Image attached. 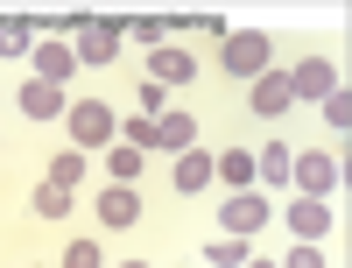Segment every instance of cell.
Instances as JSON below:
<instances>
[{
  "instance_id": "cell-1",
  "label": "cell",
  "mask_w": 352,
  "mask_h": 268,
  "mask_svg": "<svg viewBox=\"0 0 352 268\" xmlns=\"http://www.w3.org/2000/svg\"><path fill=\"white\" fill-rule=\"evenodd\" d=\"M64 134H71V148H113V134H120V113H113L106 99H71L64 106Z\"/></svg>"
},
{
  "instance_id": "cell-2",
  "label": "cell",
  "mask_w": 352,
  "mask_h": 268,
  "mask_svg": "<svg viewBox=\"0 0 352 268\" xmlns=\"http://www.w3.org/2000/svg\"><path fill=\"white\" fill-rule=\"evenodd\" d=\"M289 184H296V198H331V191L345 184V156L296 148V156H289Z\"/></svg>"
},
{
  "instance_id": "cell-3",
  "label": "cell",
  "mask_w": 352,
  "mask_h": 268,
  "mask_svg": "<svg viewBox=\"0 0 352 268\" xmlns=\"http://www.w3.org/2000/svg\"><path fill=\"white\" fill-rule=\"evenodd\" d=\"M219 64H226V78H247V85H254L261 71L275 64V43L261 36V28H240V36H226V43H219Z\"/></svg>"
},
{
  "instance_id": "cell-4",
  "label": "cell",
  "mask_w": 352,
  "mask_h": 268,
  "mask_svg": "<svg viewBox=\"0 0 352 268\" xmlns=\"http://www.w3.org/2000/svg\"><path fill=\"white\" fill-rule=\"evenodd\" d=\"M247 106H254V121H282V113L296 106V92H289V71L268 64V71L254 78V99H247Z\"/></svg>"
},
{
  "instance_id": "cell-5",
  "label": "cell",
  "mask_w": 352,
  "mask_h": 268,
  "mask_svg": "<svg viewBox=\"0 0 352 268\" xmlns=\"http://www.w3.org/2000/svg\"><path fill=\"white\" fill-rule=\"evenodd\" d=\"M190 78H197V56H190L184 43L148 50V85H162V92H169V85H190Z\"/></svg>"
},
{
  "instance_id": "cell-6",
  "label": "cell",
  "mask_w": 352,
  "mask_h": 268,
  "mask_svg": "<svg viewBox=\"0 0 352 268\" xmlns=\"http://www.w3.org/2000/svg\"><path fill=\"white\" fill-rule=\"evenodd\" d=\"M261 226H268V198H261V191H232L226 198V233H232V240H254Z\"/></svg>"
},
{
  "instance_id": "cell-7",
  "label": "cell",
  "mask_w": 352,
  "mask_h": 268,
  "mask_svg": "<svg viewBox=\"0 0 352 268\" xmlns=\"http://www.w3.org/2000/svg\"><path fill=\"white\" fill-rule=\"evenodd\" d=\"M120 36H127V28L120 21H92V28H78V64H113V56H120Z\"/></svg>"
},
{
  "instance_id": "cell-8",
  "label": "cell",
  "mask_w": 352,
  "mask_h": 268,
  "mask_svg": "<svg viewBox=\"0 0 352 268\" xmlns=\"http://www.w3.org/2000/svg\"><path fill=\"white\" fill-rule=\"evenodd\" d=\"M282 219H289L296 240H324V233H331V205H324V198H289Z\"/></svg>"
},
{
  "instance_id": "cell-9",
  "label": "cell",
  "mask_w": 352,
  "mask_h": 268,
  "mask_svg": "<svg viewBox=\"0 0 352 268\" xmlns=\"http://www.w3.org/2000/svg\"><path fill=\"white\" fill-rule=\"evenodd\" d=\"M289 92H296V99H331V92H338V71H331V56H303V64L289 71Z\"/></svg>"
},
{
  "instance_id": "cell-10",
  "label": "cell",
  "mask_w": 352,
  "mask_h": 268,
  "mask_svg": "<svg viewBox=\"0 0 352 268\" xmlns=\"http://www.w3.org/2000/svg\"><path fill=\"white\" fill-rule=\"evenodd\" d=\"M99 226H113V233L141 226V198H134V184H106V191H99Z\"/></svg>"
},
{
  "instance_id": "cell-11",
  "label": "cell",
  "mask_w": 352,
  "mask_h": 268,
  "mask_svg": "<svg viewBox=\"0 0 352 268\" xmlns=\"http://www.w3.org/2000/svg\"><path fill=\"white\" fill-rule=\"evenodd\" d=\"M169 184L184 191V198H197V191H212L219 176H212V156H204V148H184V156L169 163Z\"/></svg>"
},
{
  "instance_id": "cell-12",
  "label": "cell",
  "mask_w": 352,
  "mask_h": 268,
  "mask_svg": "<svg viewBox=\"0 0 352 268\" xmlns=\"http://www.w3.org/2000/svg\"><path fill=\"white\" fill-rule=\"evenodd\" d=\"M28 56H36V78H43V85H56V92H64L71 71H78V50H71V43H36Z\"/></svg>"
},
{
  "instance_id": "cell-13",
  "label": "cell",
  "mask_w": 352,
  "mask_h": 268,
  "mask_svg": "<svg viewBox=\"0 0 352 268\" xmlns=\"http://www.w3.org/2000/svg\"><path fill=\"white\" fill-rule=\"evenodd\" d=\"M14 106L28 113V121H64V106H71V99L56 92V85H43V78H28L21 92H14Z\"/></svg>"
},
{
  "instance_id": "cell-14",
  "label": "cell",
  "mask_w": 352,
  "mask_h": 268,
  "mask_svg": "<svg viewBox=\"0 0 352 268\" xmlns=\"http://www.w3.org/2000/svg\"><path fill=\"white\" fill-rule=\"evenodd\" d=\"M184 148H197V121L169 106L162 121H155V156H184Z\"/></svg>"
},
{
  "instance_id": "cell-15",
  "label": "cell",
  "mask_w": 352,
  "mask_h": 268,
  "mask_svg": "<svg viewBox=\"0 0 352 268\" xmlns=\"http://www.w3.org/2000/svg\"><path fill=\"white\" fill-rule=\"evenodd\" d=\"M289 156H296V148H282V141H268V148H254V184H289Z\"/></svg>"
},
{
  "instance_id": "cell-16",
  "label": "cell",
  "mask_w": 352,
  "mask_h": 268,
  "mask_svg": "<svg viewBox=\"0 0 352 268\" xmlns=\"http://www.w3.org/2000/svg\"><path fill=\"white\" fill-rule=\"evenodd\" d=\"M212 176H226L232 191L254 184V148H226V156H212Z\"/></svg>"
},
{
  "instance_id": "cell-17",
  "label": "cell",
  "mask_w": 352,
  "mask_h": 268,
  "mask_svg": "<svg viewBox=\"0 0 352 268\" xmlns=\"http://www.w3.org/2000/svg\"><path fill=\"white\" fill-rule=\"evenodd\" d=\"M247 261H254V247L232 240V233H219V240L204 247V268H247Z\"/></svg>"
},
{
  "instance_id": "cell-18",
  "label": "cell",
  "mask_w": 352,
  "mask_h": 268,
  "mask_svg": "<svg viewBox=\"0 0 352 268\" xmlns=\"http://www.w3.org/2000/svg\"><path fill=\"white\" fill-rule=\"evenodd\" d=\"M141 163H148V156H134V148H120V141H113V148H106V184H134V176H141Z\"/></svg>"
},
{
  "instance_id": "cell-19",
  "label": "cell",
  "mask_w": 352,
  "mask_h": 268,
  "mask_svg": "<svg viewBox=\"0 0 352 268\" xmlns=\"http://www.w3.org/2000/svg\"><path fill=\"white\" fill-rule=\"evenodd\" d=\"M85 163H92V156H85V148H71V156H50V176H43V184H56V191H71L78 176H85Z\"/></svg>"
},
{
  "instance_id": "cell-20",
  "label": "cell",
  "mask_w": 352,
  "mask_h": 268,
  "mask_svg": "<svg viewBox=\"0 0 352 268\" xmlns=\"http://www.w3.org/2000/svg\"><path fill=\"white\" fill-rule=\"evenodd\" d=\"M21 50H36V43H28V21L21 14H0V56H21Z\"/></svg>"
},
{
  "instance_id": "cell-21",
  "label": "cell",
  "mask_w": 352,
  "mask_h": 268,
  "mask_svg": "<svg viewBox=\"0 0 352 268\" xmlns=\"http://www.w3.org/2000/svg\"><path fill=\"white\" fill-rule=\"evenodd\" d=\"M317 106H324V127H331V134H345V127H352V92H345V85H338L331 99H317Z\"/></svg>"
},
{
  "instance_id": "cell-22",
  "label": "cell",
  "mask_w": 352,
  "mask_h": 268,
  "mask_svg": "<svg viewBox=\"0 0 352 268\" xmlns=\"http://www.w3.org/2000/svg\"><path fill=\"white\" fill-rule=\"evenodd\" d=\"M134 106L148 113V121H162V113H169V92H162V85H148V78H141V85H134Z\"/></svg>"
},
{
  "instance_id": "cell-23",
  "label": "cell",
  "mask_w": 352,
  "mask_h": 268,
  "mask_svg": "<svg viewBox=\"0 0 352 268\" xmlns=\"http://www.w3.org/2000/svg\"><path fill=\"white\" fill-rule=\"evenodd\" d=\"M36 212H43V219H64V212H71V191H56V184H36Z\"/></svg>"
},
{
  "instance_id": "cell-24",
  "label": "cell",
  "mask_w": 352,
  "mask_h": 268,
  "mask_svg": "<svg viewBox=\"0 0 352 268\" xmlns=\"http://www.w3.org/2000/svg\"><path fill=\"white\" fill-rule=\"evenodd\" d=\"M64 268H106L99 240H71V247H64Z\"/></svg>"
},
{
  "instance_id": "cell-25",
  "label": "cell",
  "mask_w": 352,
  "mask_h": 268,
  "mask_svg": "<svg viewBox=\"0 0 352 268\" xmlns=\"http://www.w3.org/2000/svg\"><path fill=\"white\" fill-rule=\"evenodd\" d=\"M275 268H324V254H317V240H296V247H289Z\"/></svg>"
},
{
  "instance_id": "cell-26",
  "label": "cell",
  "mask_w": 352,
  "mask_h": 268,
  "mask_svg": "<svg viewBox=\"0 0 352 268\" xmlns=\"http://www.w3.org/2000/svg\"><path fill=\"white\" fill-rule=\"evenodd\" d=\"M113 268H148V261H113Z\"/></svg>"
},
{
  "instance_id": "cell-27",
  "label": "cell",
  "mask_w": 352,
  "mask_h": 268,
  "mask_svg": "<svg viewBox=\"0 0 352 268\" xmlns=\"http://www.w3.org/2000/svg\"><path fill=\"white\" fill-rule=\"evenodd\" d=\"M247 268H275V261H247Z\"/></svg>"
}]
</instances>
